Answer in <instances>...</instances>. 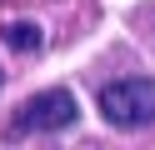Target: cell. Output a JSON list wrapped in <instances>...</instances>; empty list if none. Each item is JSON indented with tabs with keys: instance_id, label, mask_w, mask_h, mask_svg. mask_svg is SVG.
I'll return each instance as SVG.
<instances>
[{
	"instance_id": "1",
	"label": "cell",
	"mask_w": 155,
	"mask_h": 150,
	"mask_svg": "<svg viewBox=\"0 0 155 150\" xmlns=\"http://www.w3.org/2000/svg\"><path fill=\"white\" fill-rule=\"evenodd\" d=\"M100 115L115 130H145L155 125V80L150 75H120L100 90Z\"/></svg>"
},
{
	"instance_id": "2",
	"label": "cell",
	"mask_w": 155,
	"mask_h": 150,
	"mask_svg": "<svg viewBox=\"0 0 155 150\" xmlns=\"http://www.w3.org/2000/svg\"><path fill=\"white\" fill-rule=\"evenodd\" d=\"M75 120H80V105H75V95L70 90H40V95H30L25 100V110H20V120H15V130L20 135H50V130H70Z\"/></svg>"
},
{
	"instance_id": "3",
	"label": "cell",
	"mask_w": 155,
	"mask_h": 150,
	"mask_svg": "<svg viewBox=\"0 0 155 150\" xmlns=\"http://www.w3.org/2000/svg\"><path fill=\"white\" fill-rule=\"evenodd\" d=\"M0 40H5L10 50H20V55H30V50L45 45V35H40V25H35V20H10V25L0 30Z\"/></svg>"
},
{
	"instance_id": "4",
	"label": "cell",
	"mask_w": 155,
	"mask_h": 150,
	"mask_svg": "<svg viewBox=\"0 0 155 150\" xmlns=\"http://www.w3.org/2000/svg\"><path fill=\"white\" fill-rule=\"evenodd\" d=\"M0 85H5V70H0Z\"/></svg>"
}]
</instances>
